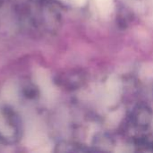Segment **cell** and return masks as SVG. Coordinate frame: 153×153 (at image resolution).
<instances>
[{"instance_id":"cell-2","label":"cell","mask_w":153,"mask_h":153,"mask_svg":"<svg viewBox=\"0 0 153 153\" xmlns=\"http://www.w3.org/2000/svg\"><path fill=\"white\" fill-rule=\"evenodd\" d=\"M95 3L103 14H108L113 9V0H95Z\"/></svg>"},{"instance_id":"cell-1","label":"cell","mask_w":153,"mask_h":153,"mask_svg":"<svg viewBox=\"0 0 153 153\" xmlns=\"http://www.w3.org/2000/svg\"><path fill=\"white\" fill-rule=\"evenodd\" d=\"M35 75H36L37 82L40 86V88L43 90L44 94H46L47 96L48 95V93L50 94L51 86H50V82H48V74L42 69H38L36 71V74Z\"/></svg>"},{"instance_id":"cell-3","label":"cell","mask_w":153,"mask_h":153,"mask_svg":"<svg viewBox=\"0 0 153 153\" xmlns=\"http://www.w3.org/2000/svg\"><path fill=\"white\" fill-rule=\"evenodd\" d=\"M74 1L78 5H83L86 3V0H74Z\"/></svg>"}]
</instances>
